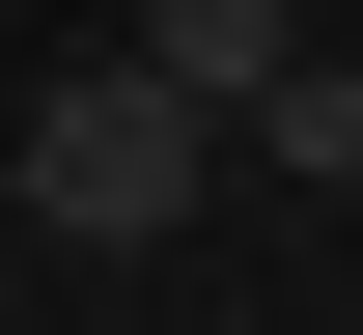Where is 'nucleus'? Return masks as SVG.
Wrapping results in <instances>:
<instances>
[{"label":"nucleus","mask_w":363,"mask_h":335,"mask_svg":"<svg viewBox=\"0 0 363 335\" xmlns=\"http://www.w3.org/2000/svg\"><path fill=\"white\" fill-rule=\"evenodd\" d=\"M224 168H252V140H224V112H196L140 28L84 56V84H28V224H56V251H168Z\"/></svg>","instance_id":"nucleus-1"},{"label":"nucleus","mask_w":363,"mask_h":335,"mask_svg":"<svg viewBox=\"0 0 363 335\" xmlns=\"http://www.w3.org/2000/svg\"><path fill=\"white\" fill-rule=\"evenodd\" d=\"M140 56H168V84H196V112L252 140V112L308 84V0H140Z\"/></svg>","instance_id":"nucleus-2"},{"label":"nucleus","mask_w":363,"mask_h":335,"mask_svg":"<svg viewBox=\"0 0 363 335\" xmlns=\"http://www.w3.org/2000/svg\"><path fill=\"white\" fill-rule=\"evenodd\" d=\"M252 168H335V195H363V56H308V84L252 112Z\"/></svg>","instance_id":"nucleus-3"},{"label":"nucleus","mask_w":363,"mask_h":335,"mask_svg":"<svg viewBox=\"0 0 363 335\" xmlns=\"http://www.w3.org/2000/svg\"><path fill=\"white\" fill-rule=\"evenodd\" d=\"M0 195H28V140H0Z\"/></svg>","instance_id":"nucleus-4"}]
</instances>
